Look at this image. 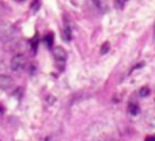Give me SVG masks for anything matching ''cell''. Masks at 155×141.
<instances>
[{
    "label": "cell",
    "mask_w": 155,
    "mask_h": 141,
    "mask_svg": "<svg viewBox=\"0 0 155 141\" xmlns=\"http://www.w3.org/2000/svg\"><path fill=\"white\" fill-rule=\"evenodd\" d=\"M63 38H64L65 41H71V38H72V35H71V26L68 22H65L64 23V29H63Z\"/></svg>",
    "instance_id": "obj_4"
},
{
    "label": "cell",
    "mask_w": 155,
    "mask_h": 141,
    "mask_svg": "<svg viewBox=\"0 0 155 141\" xmlns=\"http://www.w3.org/2000/svg\"><path fill=\"white\" fill-rule=\"evenodd\" d=\"M128 111H129V114H131V115H136V114H139L140 109H139V106H137V104L131 103L128 106Z\"/></svg>",
    "instance_id": "obj_6"
},
{
    "label": "cell",
    "mask_w": 155,
    "mask_h": 141,
    "mask_svg": "<svg viewBox=\"0 0 155 141\" xmlns=\"http://www.w3.org/2000/svg\"><path fill=\"white\" fill-rule=\"evenodd\" d=\"M14 2H16V3H22V2H25V0H14Z\"/></svg>",
    "instance_id": "obj_12"
},
{
    "label": "cell",
    "mask_w": 155,
    "mask_h": 141,
    "mask_svg": "<svg viewBox=\"0 0 155 141\" xmlns=\"http://www.w3.org/2000/svg\"><path fill=\"white\" fill-rule=\"evenodd\" d=\"M107 49H109V43H104V48H102L101 49V53H106V52H107Z\"/></svg>",
    "instance_id": "obj_11"
},
{
    "label": "cell",
    "mask_w": 155,
    "mask_h": 141,
    "mask_svg": "<svg viewBox=\"0 0 155 141\" xmlns=\"http://www.w3.org/2000/svg\"><path fill=\"white\" fill-rule=\"evenodd\" d=\"M139 94H140V96H148V94H150V88L148 87H142Z\"/></svg>",
    "instance_id": "obj_9"
},
{
    "label": "cell",
    "mask_w": 155,
    "mask_h": 141,
    "mask_svg": "<svg viewBox=\"0 0 155 141\" xmlns=\"http://www.w3.org/2000/svg\"><path fill=\"white\" fill-rule=\"evenodd\" d=\"M53 57L57 62L64 64L65 60H67V52H65V49L61 48V46H56V48H53Z\"/></svg>",
    "instance_id": "obj_2"
},
{
    "label": "cell",
    "mask_w": 155,
    "mask_h": 141,
    "mask_svg": "<svg viewBox=\"0 0 155 141\" xmlns=\"http://www.w3.org/2000/svg\"><path fill=\"white\" fill-rule=\"evenodd\" d=\"M14 85V80L11 79L10 76H5V75H2L0 76V88L3 90H8Z\"/></svg>",
    "instance_id": "obj_3"
},
{
    "label": "cell",
    "mask_w": 155,
    "mask_h": 141,
    "mask_svg": "<svg viewBox=\"0 0 155 141\" xmlns=\"http://www.w3.org/2000/svg\"><path fill=\"white\" fill-rule=\"evenodd\" d=\"M127 2H128V0H114V5H116V8H118V10H123V8L125 7Z\"/></svg>",
    "instance_id": "obj_7"
},
{
    "label": "cell",
    "mask_w": 155,
    "mask_h": 141,
    "mask_svg": "<svg viewBox=\"0 0 155 141\" xmlns=\"http://www.w3.org/2000/svg\"><path fill=\"white\" fill-rule=\"evenodd\" d=\"M94 4L97 5V8L101 11H106L107 8V0H94Z\"/></svg>",
    "instance_id": "obj_5"
},
{
    "label": "cell",
    "mask_w": 155,
    "mask_h": 141,
    "mask_svg": "<svg viewBox=\"0 0 155 141\" xmlns=\"http://www.w3.org/2000/svg\"><path fill=\"white\" fill-rule=\"evenodd\" d=\"M38 7H40V0H34V3H33V5H31V10L35 11Z\"/></svg>",
    "instance_id": "obj_10"
},
{
    "label": "cell",
    "mask_w": 155,
    "mask_h": 141,
    "mask_svg": "<svg viewBox=\"0 0 155 141\" xmlns=\"http://www.w3.org/2000/svg\"><path fill=\"white\" fill-rule=\"evenodd\" d=\"M27 67V59L23 54H15L11 59V69L15 72H21L23 69H26Z\"/></svg>",
    "instance_id": "obj_1"
},
{
    "label": "cell",
    "mask_w": 155,
    "mask_h": 141,
    "mask_svg": "<svg viewBox=\"0 0 155 141\" xmlns=\"http://www.w3.org/2000/svg\"><path fill=\"white\" fill-rule=\"evenodd\" d=\"M45 42H46V45H48L49 48H52V45H53V34H52V33H48V34H46Z\"/></svg>",
    "instance_id": "obj_8"
}]
</instances>
